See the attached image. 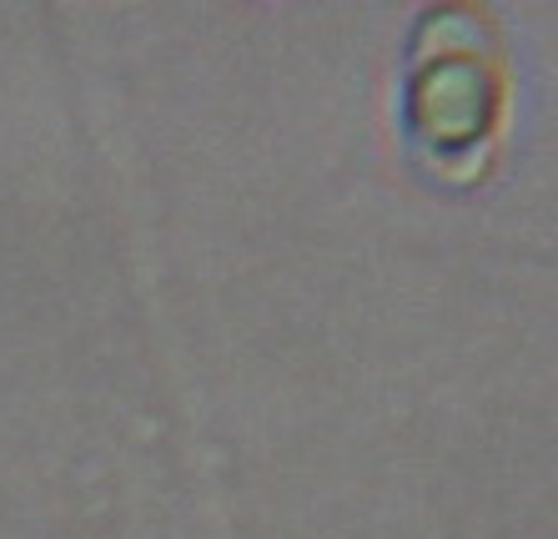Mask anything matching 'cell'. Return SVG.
Returning a JSON list of instances; mask_svg holds the SVG:
<instances>
[{"label":"cell","instance_id":"6da1fadb","mask_svg":"<svg viewBox=\"0 0 558 539\" xmlns=\"http://www.w3.org/2000/svg\"><path fill=\"white\" fill-rule=\"evenodd\" d=\"M408 142L428 161L478 157L504 121V56L478 11L438 5L417 26L403 92Z\"/></svg>","mask_w":558,"mask_h":539}]
</instances>
